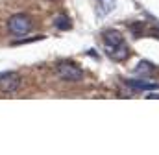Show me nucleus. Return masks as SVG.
<instances>
[{
  "label": "nucleus",
  "instance_id": "obj_1",
  "mask_svg": "<svg viewBox=\"0 0 159 155\" xmlns=\"http://www.w3.org/2000/svg\"><path fill=\"white\" fill-rule=\"evenodd\" d=\"M34 28V22L28 15L24 13H15L13 17H9L7 20V32L13 37H26Z\"/></svg>",
  "mask_w": 159,
  "mask_h": 155
},
{
  "label": "nucleus",
  "instance_id": "obj_2",
  "mask_svg": "<svg viewBox=\"0 0 159 155\" xmlns=\"http://www.w3.org/2000/svg\"><path fill=\"white\" fill-rule=\"evenodd\" d=\"M56 72L65 81H81L83 79V70L74 61H59L56 67Z\"/></svg>",
  "mask_w": 159,
  "mask_h": 155
},
{
  "label": "nucleus",
  "instance_id": "obj_3",
  "mask_svg": "<svg viewBox=\"0 0 159 155\" xmlns=\"http://www.w3.org/2000/svg\"><path fill=\"white\" fill-rule=\"evenodd\" d=\"M20 83H22V78L19 72H13V70L2 72L0 74V92H6V94L15 92V91H19Z\"/></svg>",
  "mask_w": 159,
  "mask_h": 155
},
{
  "label": "nucleus",
  "instance_id": "obj_4",
  "mask_svg": "<svg viewBox=\"0 0 159 155\" xmlns=\"http://www.w3.org/2000/svg\"><path fill=\"white\" fill-rule=\"evenodd\" d=\"M102 39H104V42H106L107 48H113V46H117L120 42H124L122 33L117 32V30H106V32L102 33Z\"/></svg>",
  "mask_w": 159,
  "mask_h": 155
},
{
  "label": "nucleus",
  "instance_id": "obj_5",
  "mask_svg": "<svg viewBox=\"0 0 159 155\" xmlns=\"http://www.w3.org/2000/svg\"><path fill=\"white\" fill-rule=\"evenodd\" d=\"M107 54H109V57L115 59V61H124V59L129 55V50H128L126 42H120V44L113 46V48H107Z\"/></svg>",
  "mask_w": 159,
  "mask_h": 155
},
{
  "label": "nucleus",
  "instance_id": "obj_6",
  "mask_svg": "<svg viewBox=\"0 0 159 155\" xmlns=\"http://www.w3.org/2000/svg\"><path fill=\"white\" fill-rule=\"evenodd\" d=\"M128 85L133 87V89H139V91H152V89H157L159 85L154 81H144V79H128Z\"/></svg>",
  "mask_w": 159,
  "mask_h": 155
},
{
  "label": "nucleus",
  "instance_id": "obj_7",
  "mask_svg": "<svg viewBox=\"0 0 159 155\" xmlns=\"http://www.w3.org/2000/svg\"><path fill=\"white\" fill-rule=\"evenodd\" d=\"M54 26H56L57 30H70V28H72V22L69 20V17L59 15V17L54 19Z\"/></svg>",
  "mask_w": 159,
  "mask_h": 155
},
{
  "label": "nucleus",
  "instance_id": "obj_8",
  "mask_svg": "<svg viewBox=\"0 0 159 155\" xmlns=\"http://www.w3.org/2000/svg\"><path fill=\"white\" fill-rule=\"evenodd\" d=\"M104 4H106V11H109L111 7H115V0H104Z\"/></svg>",
  "mask_w": 159,
  "mask_h": 155
},
{
  "label": "nucleus",
  "instance_id": "obj_9",
  "mask_svg": "<svg viewBox=\"0 0 159 155\" xmlns=\"http://www.w3.org/2000/svg\"><path fill=\"white\" fill-rule=\"evenodd\" d=\"M148 98H159V94H148Z\"/></svg>",
  "mask_w": 159,
  "mask_h": 155
}]
</instances>
